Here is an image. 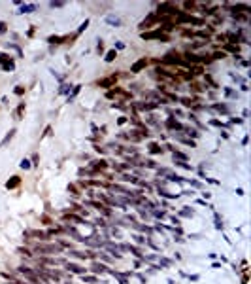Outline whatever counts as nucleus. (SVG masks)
Wrapping results in <instances>:
<instances>
[{
	"mask_svg": "<svg viewBox=\"0 0 251 284\" xmlns=\"http://www.w3.org/2000/svg\"><path fill=\"white\" fill-rule=\"evenodd\" d=\"M162 63H166V65H185L183 57H179V53H176V51H170V53H166L164 59H162Z\"/></svg>",
	"mask_w": 251,
	"mask_h": 284,
	"instance_id": "f257e3e1",
	"label": "nucleus"
},
{
	"mask_svg": "<svg viewBox=\"0 0 251 284\" xmlns=\"http://www.w3.org/2000/svg\"><path fill=\"white\" fill-rule=\"evenodd\" d=\"M159 13H179V10L174 4H159Z\"/></svg>",
	"mask_w": 251,
	"mask_h": 284,
	"instance_id": "f03ea898",
	"label": "nucleus"
},
{
	"mask_svg": "<svg viewBox=\"0 0 251 284\" xmlns=\"http://www.w3.org/2000/svg\"><path fill=\"white\" fill-rule=\"evenodd\" d=\"M142 38L143 40H155V38L157 40H168V36H164L161 30H155V32H143Z\"/></svg>",
	"mask_w": 251,
	"mask_h": 284,
	"instance_id": "7ed1b4c3",
	"label": "nucleus"
},
{
	"mask_svg": "<svg viewBox=\"0 0 251 284\" xmlns=\"http://www.w3.org/2000/svg\"><path fill=\"white\" fill-rule=\"evenodd\" d=\"M145 66H147V59L143 57V59H140V61H136V63H134L132 66H130V72H134V74H136V72H140L142 68H145Z\"/></svg>",
	"mask_w": 251,
	"mask_h": 284,
	"instance_id": "20e7f679",
	"label": "nucleus"
},
{
	"mask_svg": "<svg viewBox=\"0 0 251 284\" xmlns=\"http://www.w3.org/2000/svg\"><path fill=\"white\" fill-rule=\"evenodd\" d=\"M159 21V15H149L147 19H143V21L140 23V29H147V27H151V25H155V23Z\"/></svg>",
	"mask_w": 251,
	"mask_h": 284,
	"instance_id": "39448f33",
	"label": "nucleus"
},
{
	"mask_svg": "<svg viewBox=\"0 0 251 284\" xmlns=\"http://www.w3.org/2000/svg\"><path fill=\"white\" fill-rule=\"evenodd\" d=\"M115 82H117V76H110V78L100 80V82H98V85H100V87H110V85H113Z\"/></svg>",
	"mask_w": 251,
	"mask_h": 284,
	"instance_id": "423d86ee",
	"label": "nucleus"
},
{
	"mask_svg": "<svg viewBox=\"0 0 251 284\" xmlns=\"http://www.w3.org/2000/svg\"><path fill=\"white\" fill-rule=\"evenodd\" d=\"M59 246H38L36 248V252H40V254H45V252H57Z\"/></svg>",
	"mask_w": 251,
	"mask_h": 284,
	"instance_id": "0eeeda50",
	"label": "nucleus"
},
{
	"mask_svg": "<svg viewBox=\"0 0 251 284\" xmlns=\"http://www.w3.org/2000/svg\"><path fill=\"white\" fill-rule=\"evenodd\" d=\"M19 182H21V180H19V176H13L11 180H8L6 187H8V190H11V187H17V186H19Z\"/></svg>",
	"mask_w": 251,
	"mask_h": 284,
	"instance_id": "6e6552de",
	"label": "nucleus"
},
{
	"mask_svg": "<svg viewBox=\"0 0 251 284\" xmlns=\"http://www.w3.org/2000/svg\"><path fill=\"white\" fill-rule=\"evenodd\" d=\"M68 269H72L74 271V273H83V267H79V265H76V263H68Z\"/></svg>",
	"mask_w": 251,
	"mask_h": 284,
	"instance_id": "1a4fd4ad",
	"label": "nucleus"
},
{
	"mask_svg": "<svg viewBox=\"0 0 251 284\" xmlns=\"http://www.w3.org/2000/svg\"><path fill=\"white\" fill-rule=\"evenodd\" d=\"M115 57H117V53H115L113 49H111V51H108V53H106V61H108V63H111Z\"/></svg>",
	"mask_w": 251,
	"mask_h": 284,
	"instance_id": "9d476101",
	"label": "nucleus"
},
{
	"mask_svg": "<svg viewBox=\"0 0 251 284\" xmlns=\"http://www.w3.org/2000/svg\"><path fill=\"white\" fill-rule=\"evenodd\" d=\"M62 40H66V38H62V36H51L49 42H51V44H61Z\"/></svg>",
	"mask_w": 251,
	"mask_h": 284,
	"instance_id": "9b49d317",
	"label": "nucleus"
},
{
	"mask_svg": "<svg viewBox=\"0 0 251 284\" xmlns=\"http://www.w3.org/2000/svg\"><path fill=\"white\" fill-rule=\"evenodd\" d=\"M13 66H15V65H13V61L10 59L8 63H4V66H2V68H4V70H13Z\"/></svg>",
	"mask_w": 251,
	"mask_h": 284,
	"instance_id": "f8f14e48",
	"label": "nucleus"
},
{
	"mask_svg": "<svg viewBox=\"0 0 251 284\" xmlns=\"http://www.w3.org/2000/svg\"><path fill=\"white\" fill-rule=\"evenodd\" d=\"M13 133H15V131H10V135H8V137H6V138H4V140H2V146H6V144L10 142L11 138H13Z\"/></svg>",
	"mask_w": 251,
	"mask_h": 284,
	"instance_id": "ddd939ff",
	"label": "nucleus"
},
{
	"mask_svg": "<svg viewBox=\"0 0 251 284\" xmlns=\"http://www.w3.org/2000/svg\"><path fill=\"white\" fill-rule=\"evenodd\" d=\"M108 23H111V25H121V21H119L117 17H108Z\"/></svg>",
	"mask_w": 251,
	"mask_h": 284,
	"instance_id": "4468645a",
	"label": "nucleus"
},
{
	"mask_svg": "<svg viewBox=\"0 0 251 284\" xmlns=\"http://www.w3.org/2000/svg\"><path fill=\"white\" fill-rule=\"evenodd\" d=\"M151 152H153V154H159V152H161L159 144H151Z\"/></svg>",
	"mask_w": 251,
	"mask_h": 284,
	"instance_id": "2eb2a0df",
	"label": "nucleus"
},
{
	"mask_svg": "<svg viewBox=\"0 0 251 284\" xmlns=\"http://www.w3.org/2000/svg\"><path fill=\"white\" fill-rule=\"evenodd\" d=\"M8 61H10V57L6 53H0V63H8Z\"/></svg>",
	"mask_w": 251,
	"mask_h": 284,
	"instance_id": "dca6fc26",
	"label": "nucleus"
},
{
	"mask_svg": "<svg viewBox=\"0 0 251 284\" xmlns=\"http://www.w3.org/2000/svg\"><path fill=\"white\" fill-rule=\"evenodd\" d=\"M21 167H23V169H30V161L23 159V161H21Z\"/></svg>",
	"mask_w": 251,
	"mask_h": 284,
	"instance_id": "f3484780",
	"label": "nucleus"
},
{
	"mask_svg": "<svg viewBox=\"0 0 251 284\" xmlns=\"http://www.w3.org/2000/svg\"><path fill=\"white\" fill-rule=\"evenodd\" d=\"M227 49H229V51H234V53H238V49H240V47H238V46H227Z\"/></svg>",
	"mask_w": 251,
	"mask_h": 284,
	"instance_id": "a211bd4d",
	"label": "nucleus"
},
{
	"mask_svg": "<svg viewBox=\"0 0 251 284\" xmlns=\"http://www.w3.org/2000/svg\"><path fill=\"white\" fill-rule=\"evenodd\" d=\"M181 102L185 106H191V104H193V101H191V99H181Z\"/></svg>",
	"mask_w": 251,
	"mask_h": 284,
	"instance_id": "6ab92c4d",
	"label": "nucleus"
},
{
	"mask_svg": "<svg viewBox=\"0 0 251 284\" xmlns=\"http://www.w3.org/2000/svg\"><path fill=\"white\" fill-rule=\"evenodd\" d=\"M36 6H23V11H27V13H29V11H32Z\"/></svg>",
	"mask_w": 251,
	"mask_h": 284,
	"instance_id": "aec40b11",
	"label": "nucleus"
},
{
	"mask_svg": "<svg viewBox=\"0 0 251 284\" xmlns=\"http://www.w3.org/2000/svg\"><path fill=\"white\" fill-rule=\"evenodd\" d=\"M212 57H213V59H223V57H225V53H223V51H221V53H213Z\"/></svg>",
	"mask_w": 251,
	"mask_h": 284,
	"instance_id": "412c9836",
	"label": "nucleus"
},
{
	"mask_svg": "<svg viewBox=\"0 0 251 284\" xmlns=\"http://www.w3.org/2000/svg\"><path fill=\"white\" fill-rule=\"evenodd\" d=\"M15 93H17V95H23V93H25V89H23L21 85H17V89H15Z\"/></svg>",
	"mask_w": 251,
	"mask_h": 284,
	"instance_id": "4be33fe9",
	"label": "nucleus"
},
{
	"mask_svg": "<svg viewBox=\"0 0 251 284\" xmlns=\"http://www.w3.org/2000/svg\"><path fill=\"white\" fill-rule=\"evenodd\" d=\"M78 93H79V85H76V87H74V93H72V97H70V99H74Z\"/></svg>",
	"mask_w": 251,
	"mask_h": 284,
	"instance_id": "5701e85b",
	"label": "nucleus"
}]
</instances>
